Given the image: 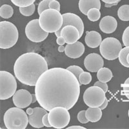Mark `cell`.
<instances>
[{"label":"cell","instance_id":"cell-18","mask_svg":"<svg viewBox=\"0 0 129 129\" xmlns=\"http://www.w3.org/2000/svg\"><path fill=\"white\" fill-rule=\"evenodd\" d=\"M85 43L88 47L92 48H97L100 45L102 38L101 34L96 31H87L85 38Z\"/></svg>","mask_w":129,"mask_h":129},{"label":"cell","instance_id":"cell-5","mask_svg":"<svg viewBox=\"0 0 129 129\" xmlns=\"http://www.w3.org/2000/svg\"><path fill=\"white\" fill-rule=\"evenodd\" d=\"M19 32L12 23L3 21L0 22V48L9 49L16 44Z\"/></svg>","mask_w":129,"mask_h":129},{"label":"cell","instance_id":"cell-21","mask_svg":"<svg viewBox=\"0 0 129 129\" xmlns=\"http://www.w3.org/2000/svg\"><path fill=\"white\" fill-rule=\"evenodd\" d=\"M97 78L101 82L107 83L110 81L113 78V74L109 68L102 67L98 71Z\"/></svg>","mask_w":129,"mask_h":129},{"label":"cell","instance_id":"cell-29","mask_svg":"<svg viewBox=\"0 0 129 129\" xmlns=\"http://www.w3.org/2000/svg\"><path fill=\"white\" fill-rule=\"evenodd\" d=\"M52 0H43L39 3L38 7V14L40 15L44 10L49 9V3Z\"/></svg>","mask_w":129,"mask_h":129},{"label":"cell","instance_id":"cell-23","mask_svg":"<svg viewBox=\"0 0 129 129\" xmlns=\"http://www.w3.org/2000/svg\"><path fill=\"white\" fill-rule=\"evenodd\" d=\"M117 16L123 21H129V5H123L117 10Z\"/></svg>","mask_w":129,"mask_h":129},{"label":"cell","instance_id":"cell-31","mask_svg":"<svg viewBox=\"0 0 129 129\" xmlns=\"http://www.w3.org/2000/svg\"><path fill=\"white\" fill-rule=\"evenodd\" d=\"M122 41L125 47H129V26H127L123 32Z\"/></svg>","mask_w":129,"mask_h":129},{"label":"cell","instance_id":"cell-16","mask_svg":"<svg viewBox=\"0 0 129 129\" xmlns=\"http://www.w3.org/2000/svg\"><path fill=\"white\" fill-rule=\"evenodd\" d=\"M85 46L80 41L72 44H67L65 47V54L70 58L76 59L82 56L85 52Z\"/></svg>","mask_w":129,"mask_h":129},{"label":"cell","instance_id":"cell-33","mask_svg":"<svg viewBox=\"0 0 129 129\" xmlns=\"http://www.w3.org/2000/svg\"><path fill=\"white\" fill-rule=\"evenodd\" d=\"M78 119L80 123H87L88 122H89V121L88 120V119L86 117V111L85 110H81V111L79 112L78 114Z\"/></svg>","mask_w":129,"mask_h":129},{"label":"cell","instance_id":"cell-15","mask_svg":"<svg viewBox=\"0 0 129 129\" xmlns=\"http://www.w3.org/2000/svg\"><path fill=\"white\" fill-rule=\"evenodd\" d=\"M47 113V110L43 107H35L33 109V111L30 114L28 115V123L34 128L43 127L44 125L43 123V117Z\"/></svg>","mask_w":129,"mask_h":129},{"label":"cell","instance_id":"cell-12","mask_svg":"<svg viewBox=\"0 0 129 129\" xmlns=\"http://www.w3.org/2000/svg\"><path fill=\"white\" fill-rule=\"evenodd\" d=\"M84 65L87 71L91 72H97L103 67L104 61L98 54L91 53L87 55L84 59Z\"/></svg>","mask_w":129,"mask_h":129},{"label":"cell","instance_id":"cell-4","mask_svg":"<svg viewBox=\"0 0 129 129\" xmlns=\"http://www.w3.org/2000/svg\"><path fill=\"white\" fill-rule=\"evenodd\" d=\"M3 121L8 129H25L29 123L26 112L17 107L10 108L5 112Z\"/></svg>","mask_w":129,"mask_h":129},{"label":"cell","instance_id":"cell-8","mask_svg":"<svg viewBox=\"0 0 129 129\" xmlns=\"http://www.w3.org/2000/svg\"><path fill=\"white\" fill-rule=\"evenodd\" d=\"M68 109L63 107L53 108L48 113V121L52 127L57 129L65 128L71 121V115Z\"/></svg>","mask_w":129,"mask_h":129},{"label":"cell","instance_id":"cell-6","mask_svg":"<svg viewBox=\"0 0 129 129\" xmlns=\"http://www.w3.org/2000/svg\"><path fill=\"white\" fill-rule=\"evenodd\" d=\"M16 89L17 82L13 75L7 71H0V100L10 98L16 93Z\"/></svg>","mask_w":129,"mask_h":129},{"label":"cell","instance_id":"cell-13","mask_svg":"<svg viewBox=\"0 0 129 129\" xmlns=\"http://www.w3.org/2000/svg\"><path fill=\"white\" fill-rule=\"evenodd\" d=\"M12 101L16 107L25 109L32 103V94L26 90L19 89L14 94Z\"/></svg>","mask_w":129,"mask_h":129},{"label":"cell","instance_id":"cell-22","mask_svg":"<svg viewBox=\"0 0 129 129\" xmlns=\"http://www.w3.org/2000/svg\"><path fill=\"white\" fill-rule=\"evenodd\" d=\"M14 9L9 5H3L0 8V16L4 19H9L13 16Z\"/></svg>","mask_w":129,"mask_h":129},{"label":"cell","instance_id":"cell-11","mask_svg":"<svg viewBox=\"0 0 129 129\" xmlns=\"http://www.w3.org/2000/svg\"><path fill=\"white\" fill-rule=\"evenodd\" d=\"M56 37L63 36L65 40L66 43L72 44L80 39L79 30L73 25H67L59 30L55 32Z\"/></svg>","mask_w":129,"mask_h":129},{"label":"cell","instance_id":"cell-25","mask_svg":"<svg viewBox=\"0 0 129 129\" xmlns=\"http://www.w3.org/2000/svg\"><path fill=\"white\" fill-rule=\"evenodd\" d=\"M87 16L91 21H97L101 18V12L98 9L92 8L88 10Z\"/></svg>","mask_w":129,"mask_h":129},{"label":"cell","instance_id":"cell-37","mask_svg":"<svg viewBox=\"0 0 129 129\" xmlns=\"http://www.w3.org/2000/svg\"><path fill=\"white\" fill-rule=\"evenodd\" d=\"M56 42H57V45H64V43H66L65 40L61 36L59 37H57V40H56Z\"/></svg>","mask_w":129,"mask_h":129},{"label":"cell","instance_id":"cell-20","mask_svg":"<svg viewBox=\"0 0 129 129\" xmlns=\"http://www.w3.org/2000/svg\"><path fill=\"white\" fill-rule=\"evenodd\" d=\"M100 107H89L86 110V117L89 121L96 123L102 117V111Z\"/></svg>","mask_w":129,"mask_h":129},{"label":"cell","instance_id":"cell-39","mask_svg":"<svg viewBox=\"0 0 129 129\" xmlns=\"http://www.w3.org/2000/svg\"><path fill=\"white\" fill-rule=\"evenodd\" d=\"M108 103H109V100H107V98H106L105 100V101L103 102V103L102 105H101V106L100 107V109H101V110H103V109H105L106 108V107H107V105H108Z\"/></svg>","mask_w":129,"mask_h":129},{"label":"cell","instance_id":"cell-35","mask_svg":"<svg viewBox=\"0 0 129 129\" xmlns=\"http://www.w3.org/2000/svg\"><path fill=\"white\" fill-rule=\"evenodd\" d=\"M94 86H97V87H99L100 88H101L105 92V93L108 91V89H109V87H108V85L107 84V83L104 82H101L100 81H98L95 83L94 84Z\"/></svg>","mask_w":129,"mask_h":129},{"label":"cell","instance_id":"cell-34","mask_svg":"<svg viewBox=\"0 0 129 129\" xmlns=\"http://www.w3.org/2000/svg\"><path fill=\"white\" fill-rule=\"evenodd\" d=\"M49 9H52L57 10L60 12V3L57 0H52L49 3Z\"/></svg>","mask_w":129,"mask_h":129},{"label":"cell","instance_id":"cell-3","mask_svg":"<svg viewBox=\"0 0 129 129\" xmlns=\"http://www.w3.org/2000/svg\"><path fill=\"white\" fill-rule=\"evenodd\" d=\"M39 22L41 28L45 32L55 33L63 26V18L59 11L48 9L40 15Z\"/></svg>","mask_w":129,"mask_h":129},{"label":"cell","instance_id":"cell-14","mask_svg":"<svg viewBox=\"0 0 129 129\" xmlns=\"http://www.w3.org/2000/svg\"><path fill=\"white\" fill-rule=\"evenodd\" d=\"M62 16L63 18V26L59 30L67 25H73L79 30V36H80V38H81L84 32V23L80 17L71 12L63 14H62Z\"/></svg>","mask_w":129,"mask_h":129},{"label":"cell","instance_id":"cell-24","mask_svg":"<svg viewBox=\"0 0 129 129\" xmlns=\"http://www.w3.org/2000/svg\"><path fill=\"white\" fill-rule=\"evenodd\" d=\"M129 53V47H125L122 48L119 54V61L123 67L129 68V64L127 62V56Z\"/></svg>","mask_w":129,"mask_h":129},{"label":"cell","instance_id":"cell-42","mask_svg":"<svg viewBox=\"0 0 129 129\" xmlns=\"http://www.w3.org/2000/svg\"><path fill=\"white\" fill-rule=\"evenodd\" d=\"M117 5V3H114V4H108V3H105V7L107 8H110L113 6H115V5Z\"/></svg>","mask_w":129,"mask_h":129},{"label":"cell","instance_id":"cell-40","mask_svg":"<svg viewBox=\"0 0 129 129\" xmlns=\"http://www.w3.org/2000/svg\"><path fill=\"white\" fill-rule=\"evenodd\" d=\"M67 129H86V128L83 127V126H69V127L67 128Z\"/></svg>","mask_w":129,"mask_h":129},{"label":"cell","instance_id":"cell-28","mask_svg":"<svg viewBox=\"0 0 129 129\" xmlns=\"http://www.w3.org/2000/svg\"><path fill=\"white\" fill-rule=\"evenodd\" d=\"M14 5L19 7H25L31 5L36 2V0H10Z\"/></svg>","mask_w":129,"mask_h":129},{"label":"cell","instance_id":"cell-41","mask_svg":"<svg viewBox=\"0 0 129 129\" xmlns=\"http://www.w3.org/2000/svg\"><path fill=\"white\" fill-rule=\"evenodd\" d=\"M64 50H65V47L63 45H59V47L58 48V51L59 52H63Z\"/></svg>","mask_w":129,"mask_h":129},{"label":"cell","instance_id":"cell-9","mask_svg":"<svg viewBox=\"0 0 129 129\" xmlns=\"http://www.w3.org/2000/svg\"><path fill=\"white\" fill-rule=\"evenodd\" d=\"M105 99V92L97 86L89 87L83 94V101L88 107H100Z\"/></svg>","mask_w":129,"mask_h":129},{"label":"cell","instance_id":"cell-17","mask_svg":"<svg viewBox=\"0 0 129 129\" xmlns=\"http://www.w3.org/2000/svg\"><path fill=\"white\" fill-rule=\"evenodd\" d=\"M117 27V21L116 18L111 16L103 17L100 22V28L105 34H112Z\"/></svg>","mask_w":129,"mask_h":129},{"label":"cell","instance_id":"cell-30","mask_svg":"<svg viewBox=\"0 0 129 129\" xmlns=\"http://www.w3.org/2000/svg\"><path fill=\"white\" fill-rule=\"evenodd\" d=\"M67 69L69 70V71H71V72H72L78 79L79 78V75L82 73L83 72H84V71L83 70L82 68H81L79 66H76V65H72V66H70Z\"/></svg>","mask_w":129,"mask_h":129},{"label":"cell","instance_id":"cell-2","mask_svg":"<svg viewBox=\"0 0 129 129\" xmlns=\"http://www.w3.org/2000/svg\"><path fill=\"white\" fill-rule=\"evenodd\" d=\"M47 70L48 64L45 59L35 52L21 55L14 66L16 78L21 83L28 86H36L41 75Z\"/></svg>","mask_w":129,"mask_h":129},{"label":"cell","instance_id":"cell-38","mask_svg":"<svg viewBox=\"0 0 129 129\" xmlns=\"http://www.w3.org/2000/svg\"><path fill=\"white\" fill-rule=\"evenodd\" d=\"M101 1L105 3H108V4H114V3L118 4L121 0H101Z\"/></svg>","mask_w":129,"mask_h":129},{"label":"cell","instance_id":"cell-26","mask_svg":"<svg viewBox=\"0 0 129 129\" xmlns=\"http://www.w3.org/2000/svg\"><path fill=\"white\" fill-rule=\"evenodd\" d=\"M92 76H91L89 72L84 71L79 75L78 80H79V82L81 85H86L89 84L92 81Z\"/></svg>","mask_w":129,"mask_h":129},{"label":"cell","instance_id":"cell-1","mask_svg":"<svg viewBox=\"0 0 129 129\" xmlns=\"http://www.w3.org/2000/svg\"><path fill=\"white\" fill-rule=\"evenodd\" d=\"M80 85L78 78L67 69H48L41 75L35 86L37 101L47 111L56 107L70 110L79 99Z\"/></svg>","mask_w":129,"mask_h":129},{"label":"cell","instance_id":"cell-27","mask_svg":"<svg viewBox=\"0 0 129 129\" xmlns=\"http://www.w3.org/2000/svg\"><path fill=\"white\" fill-rule=\"evenodd\" d=\"M36 10L35 5L33 3L31 5L25 7H19V12L24 16H30L34 13Z\"/></svg>","mask_w":129,"mask_h":129},{"label":"cell","instance_id":"cell-36","mask_svg":"<svg viewBox=\"0 0 129 129\" xmlns=\"http://www.w3.org/2000/svg\"><path fill=\"white\" fill-rule=\"evenodd\" d=\"M42 121L45 126H47V127H52L50 123H49V121H48V112L43 116L42 119Z\"/></svg>","mask_w":129,"mask_h":129},{"label":"cell","instance_id":"cell-44","mask_svg":"<svg viewBox=\"0 0 129 129\" xmlns=\"http://www.w3.org/2000/svg\"><path fill=\"white\" fill-rule=\"evenodd\" d=\"M127 62H128V63L129 64V53H128V56H127Z\"/></svg>","mask_w":129,"mask_h":129},{"label":"cell","instance_id":"cell-43","mask_svg":"<svg viewBox=\"0 0 129 129\" xmlns=\"http://www.w3.org/2000/svg\"><path fill=\"white\" fill-rule=\"evenodd\" d=\"M32 103H35L36 101H37V98H36V94H32Z\"/></svg>","mask_w":129,"mask_h":129},{"label":"cell","instance_id":"cell-45","mask_svg":"<svg viewBox=\"0 0 129 129\" xmlns=\"http://www.w3.org/2000/svg\"><path fill=\"white\" fill-rule=\"evenodd\" d=\"M128 117H129V109H128Z\"/></svg>","mask_w":129,"mask_h":129},{"label":"cell","instance_id":"cell-32","mask_svg":"<svg viewBox=\"0 0 129 129\" xmlns=\"http://www.w3.org/2000/svg\"><path fill=\"white\" fill-rule=\"evenodd\" d=\"M121 94L126 96L129 100V78H128L125 81L123 86V90L121 92Z\"/></svg>","mask_w":129,"mask_h":129},{"label":"cell","instance_id":"cell-10","mask_svg":"<svg viewBox=\"0 0 129 129\" xmlns=\"http://www.w3.org/2000/svg\"><path fill=\"white\" fill-rule=\"evenodd\" d=\"M25 34L30 41L34 43H40L47 39L48 33L41 28L39 19H36L31 20L26 25Z\"/></svg>","mask_w":129,"mask_h":129},{"label":"cell","instance_id":"cell-19","mask_svg":"<svg viewBox=\"0 0 129 129\" xmlns=\"http://www.w3.org/2000/svg\"><path fill=\"white\" fill-rule=\"evenodd\" d=\"M78 7L81 13L87 15V12L90 9L96 8L100 10L101 2L100 0H79Z\"/></svg>","mask_w":129,"mask_h":129},{"label":"cell","instance_id":"cell-7","mask_svg":"<svg viewBox=\"0 0 129 129\" xmlns=\"http://www.w3.org/2000/svg\"><path fill=\"white\" fill-rule=\"evenodd\" d=\"M122 45L117 39L109 37L104 39L100 45V51L101 56L107 60H115L119 57Z\"/></svg>","mask_w":129,"mask_h":129}]
</instances>
